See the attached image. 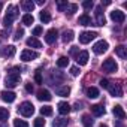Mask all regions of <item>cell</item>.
Segmentation results:
<instances>
[{"mask_svg": "<svg viewBox=\"0 0 127 127\" xmlns=\"http://www.w3.org/2000/svg\"><path fill=\"white\" fill-rule=\"evenodd\" d=\"M20 79H21L20 69H18V67H12V69H9L8 76H6V79H5V85H6V88H14V87H17L18 82H20Z\"/></svg>", "mask_w": 127, "mask_h": 127, "instance_id": "cell-1", "label": "cell"}, {"mask_svg": "<svg viewBox=\"0 0 127 127\" xmlns=\"http://www.w3.org/2000/svg\"><path fill=\"white\" fill-rule=\"evenodd\" d=\"M17 17H18V8L14 6V5H11V6L8 8L6 17H5V20H3V26H5V27H11V24L14 23V20H15Z\"/></svg>", "mask_w": 127, "mask_h": 127, "instance_id": "cell-2", "label": "cell"}, {"mask_svg": "<svg viewBox=\"0 0 127 127\" xmlns=\"http://www.w3.org/2000/svg\"><path fill=\"white\" fill-rule=\"evenodd\" d=\"M18 112L23 115V117H32L33 112H34V106L32 102H23L18 108Z\"/></svg>", "mask_w": 127, "mask_h": 127, "instance_id": "cell-3", "label": "cell"}, {"mask_svg": "<svg viewBox=\"0 0 127 127\" xmlns=\"http://www.w3.org/2000/svg\"><path fill=\"white\" fill-rule=\"evenodd\" d=\"M102 69H103L105 72H108V73H112V72H117V70H118V64L115 63L114 58H108V60L103 61Z\"/></svg>", "mask_w": 127, "mask_h": 127, "instance_id": "cell-4", "label": "cell"}, {"mask_svg": "<svg viewBox=\"0 0 127 127\" xmlns=\"http://www.w3.org/2000/svg\"><path fill=\"white\" fill-rule=\"evenodd\" d=\"M108 42L106 40H99V42H96L94 45H93V51H94V54H97V55H100V54H103V52H106L108 51Z\"/></svg>", "mask_w": 127, "mask_h": 127, "instance_id": "cell-5", "label": "cell"}, {"mask_svg": "<svg viewBox=\"0 0 127 127\" xmlns=\"http://www.w3.org/2000/svg\"><path fill=\"white\" fill-rule=\"evenodd\" d=\"M39 57V54L36 51H32V49H24L21 52V60L23 61H32V60H36Z\"/></svg>", "mask_w": 127, "mask_h": 127, "instance_id": "cell-6", "label": "cell"}, {"mask_svg": "<svg viewBox=\"0 0 127 127\" xmlns=\"http://www.w3.org/2000/svg\"><path fill=\"white\" fill-rule=\"evenodd\" d=\"M96 36H97V33H94V32H82V33L79 34V42L85 45V43L91 42Z\"/></svg>", "mask_w": 127, "mask_h": 127, "instance_id": "cell-7", "label": "cell"}, {"mask_svg": "<svg viewBox=\"0 0 127 127\" xmlns=\"http://www.w3.org/2000/svg\"><path fill=\"white\" fill-rule=\"evenodd\" d=\"M111 20H112L114 23H124L126 14H124L123 11H120V9H115V11L111 12Z\"/></svg>", "mask_w": 127, "mask_h": 127, "instance_id": "cell-8", "label": "cell"}, {"mask_svg": "<svg viewBox=\"0 0 127 127\" xmlns=\"http://www.w3.org/2000/svg\"><path fill=\"white\" fill-rule=\"evenodd\" d=\"M57 37H58V32H57L55 29H49V30L46 32V36H45V40H46V43H49V45H52V43H55V40H57Z\"/></svg>", "mask_w": 127, "mask_h": 127, "instance_id": "cell-9", "label": "cell"}, {"mask_svg": "<svg viewBox=\"0 0 127 127\" xmlns=\"http://www.w3.org/2000/svg\"><path fill=\"white\" fill-rule=\"evenodd\" d=\"M108 90H109L111 96H114V97H121L123 96V88L120 85H117V84H109Z\"/></svg>", "mask_w": 127, "mask_h": 127, "instance_id": "cell-10", "label": "cell"}, {"mask_svg": "<svg viewBox=\"0 0 127 127\" xmlns=\"http://www.w3.org/2000/svg\"><path fill=\"white\" fill-rule=\"evenodd\" d=\"M0 96H2V100L3 102H6V103H12L15 99H17V94L14 93V91H2V94H0Z\"/></svg>", "mask_w": 127, "mask_h": 127, "instance_id": "cell-11", "label": "cell"}, {"mask_svg": "<svg viewBox=\"0 0 127 127\" xmlns=\"http://www.w3.org/2000/svg\"><path fill=\"white\" fill-rule=\"evenodd\" d=\"M76 63L79 66H85L88 63V51H81L78 55H76Z\"/></svg>", "mask_w": 127, "mask_h": 127, "instance_id": "cell-12", "label": "cell"}, {"mask_svg": "<svg viewBox=\"0 0 127 127\" xmlns=\"http://www.w3.org/2000/svg\"><path fill=\"white\" fill-rule=\"evenodd\" d=\"M105 23H106V20L102 12V6H97L96 8V26H105Z\"/></svg>", "mask_w": 127, "mask_h": 127, "instance_id": "cell-13", "label": "cell"}, {"mask_svg": "<svg viewBox=\"0 0 127 127\" xmlns=\"http://www.w3.org/2000/svg\"><path fill=\"white\" fill-rule=\"evenodd\" d=\"M15 51H17V49H15L14 45H8V46H5V48L2 49V55H3L5 58H8V57L11 58V57L15 55Z\"/></svg>", "mask_w": 127, "mask_h": 127, "instance_id": "cell-14", "label": "cell"}, {"mask_svg": "<svg viewBox=\"0 0 127 127\" xmlns=\"http://www.w3.org/2000/svg\"><path fill=\"white\" fill-rule=\"evenodd\" d=\"M37 99L40 102H49L52 99V96H51V93L48 90H39L37 91Z\"/></svg>", "mask_w": 127, "mask_h": 127, "instance_id": "cell-15", "label": "cell"}, {"mask_svg": "<svg viewBox=\"0 0 127 127\" xmlns=\"http://www.w3.org/2000/svg\"><path fill=\"white\" fill-rule=\"evenodd\" d=\"M70 111H72V108H70V105L67 102H60L58 103V112L61 115H67Z\"/></svg>", "mask_w": 127, "mask_h": 127, "instance_id": "cell-16", "label": "cell"}, {"mask_svg": "<svg viewBox=\"0 0 127 127\" xmlns=\"http://www.w3.org/2000/svg\"><path fill=\"white\" fill-rule=\"evenodd\" d=\"M112 112H114L115 118H118V120H124L126 118V112H124L123 106H120V105H115L114 109H112Z\"/></svg>", "mask_w": 127, "mask_h": 127, "instance_id": "cell-17", "label": "cell"}, {"mask_svg": "<svg viewBox=\"0 0 127 127\" xmlns=\"http://www.w3.org/2000/svg\"><path fill=\"white\" fill-rule=\"evenodd\" d=\"M55 93L58 96H61V97H67L70 94V87H67V85H64V87H57Z\"/></svg>", "mask_w": 127, "mask_h": 127, "instance_id": "cell-18", "label": "cell"}, {"mask_svg": "<svg viewBox=\"0 0 127 127\" xmlns=\"http://www.w3.org/2000/svg\"><path fill=\"white\" fill-rule=\"evenodd\" d=\"M87 96H88L90 99H97V97L100 96L99 88H96V87H88V88H87Z\"/></svg>", "mask_w": 127, "mask_h": 127, "instance_id": "cell-19", "label": "cell"}, {"mask_svg": "<svg viewBox=\"0 0 127 127\" xmlns=\"http://www.w3.org/2000/svg\"><path fill=\"white\" fill-rule=\"evenodd\" d=\"M91 112L96 115V117H102L105 114V108L102 105H93L91 106Z\"/></svg>", "mask_w": 127, "mask_h": 127, "instance_id": "cell-20", "label": "cell"}, {"mask_svg": "<svg viewBox=\"0 0 127 127\" xmlns=\"http://www.w3.org/2000/svg\"><path fill=\"white\" fill-rule=\"evenodd\" d=\"M67 124H69V120L66 118H55L52 123L54 127H67Z\"/></svg>", "mask_w": 127, "mask_h": 127, "instance_id": "cell-21", "label": "cell"}, {"mask_svg": "<svg viewBox=\"0 0 127 127\" xmlns=\"http://www.w3.org/2000/svg\"><path fill=\"white\" fill-rule=\"evenodd\" d=\"M21 8L26 11V12H32L34 9V3L32 2V0H24V2L21 3Z\"/></svg>", "mask_w": 127, "mask_h": 127, "instance_id": "cell-22", "label": "cell"}, {"mask_svg": "<svg viewBox=\"0 0 127 127\" xmlns=\"http://www.w3.org/2000/svg\"><path fill=\"white\" fill-rule=\"evenodd\" d=\"M73 36H75V33L72 32V30H66L64 33H63V42H64V43H67V42H72L73 40Z\"/></svg>", "mask_w": 127, "mask_h": 127, "instance_id": "cell-23", "label": "cell"}, {"mask_svg": "<svg viewBox=\"0 0 127 127\" xmlns=\"http://www.w3.org/2000/svg\"><path fill=\"white\" fill-rule=\"evenodd\" d=\"M115 52H117V55H118L120 58H126V57H127V48H126L124 45L117 46V48H115Z\"/></svg>", "mask_w": 127, "mask_h": 127, "instance_id": "cell-24", "label": "cell"}, {"mask_svg": "<svg viewBox=\"0 0 127 127\" xmlns=\"http://www.w3.org/2000/svg\"><path fill=\"white\" fill-rule=\"evenodd\" d=\"M78 23H79L81 26H91V18H90V15L84 14V15H81V17H79Z\"/></svg>", "mask_w": 127, "mask_h": 127, "instance_id": "cell-25", "label": "cell"}, {"mask_svg": "<svg viewBox=\"0 0 127 127\" xmlns=\"http://www.w3.org/2000/svg\"><path fill=\"white\" fill-rule=\"evenodd\" d=\"M39 18H40V21H42L43 24H46V23L51 21V14H49L48 11H42L40 15H39Z\"/></svg>", "mask_w": 127, "mask_h": 127, "instance_id": "cell-26", "label": "cell"}, {"mask_svg": "<svg viewBox=\"0 0 127 127\" xmlns=\"http://www.w3.org/2000/svg\"><path fill=\"white\" fill-rule=\"evenodd\" d=\"M27 45L32 46V48H40V46H42V43H40L36 37H29V39H27Z\"/></svg>", "mask_w": 127, "mask_h": 127, "instance_id": "cell-27", "label": "cell"}, {"mask_svg": "<svg viewBox=\"0 0 127 127\" xmlns=\"http://www.w3.org/2000/svg\"><path fill=\"white\" fill-rule=\"evenodd\" d=\"M33 21H34V18H33L32 14H26V15L23 17V24H24V26H32Z\"/></svg>", "mask_w": 127, "mask_h": 127, "instance_id": "cell-28", "label": "cell"}, {"mask_svg": "<svg viewBox=\"0 0 127 127\" xmlns=\"http://www.w3.org/2000/svg\"><path fill=\"white\" fill-rule=\"evenodd\" d=\"M81 121H82L84 127H93V126H94V121H93V120H91V117H88V115H84Z\"/></svg>", "mask_w": 127, "mask_h": 127, "instance_id": "cell-29", "label": "cell"}, {"mask_svg": "<svg viewBox=\"0 0 127 127\" xmlns=\"http://www.w3.org/2000/svg\"><path fill=\"white\" fill-rule=\"evenodd\" d=\"M67 64H69V60H67V57H60L58 60H57V66L58 67H67Z\"/></svg>", "mask_w": 127, "mask_h": 127, "instance_id": "cell-30", "label": "cell"}, {"mask_svg": "<svg viewBox=\"0 0 127 127\" xmlns=\"http://www.w3.org/2000/svg\"><path fill=\"white\" fill-rule=\"evenodd\" d=\"M40 114L43 117H51L52 115V108L51 106H43V108H40Z\"/></svg>", "mask_w": 127, "mask_h": 127, "instance_id": "cell-31", "label": "cell"}, {"mask_svg": "<svg viewBox=\"0 0 127 127\" xmlns=\"http://www.w3.org/2000/svg\"><path fill=\"white\" fill-rule=\"evenodd\" d=\"M66 11H67V14H69V15H73V14L78 11V5H76V3H70V5H67Z\"/></svg>", "mask_w": 127, "mask_h": 127, "instance_id": "cell-32", "label": "cell"}, {"mask_svg": "<svg viewBox=\"0 0 127 127\" xmlns=\"http://www.w3.org/2000/svg\"><path fill=\"white\" fill-rule=\"evenodd\" d=\"M9 117V111L6 108H0V121H5Z\"/></svg>", "mask_w": 127, "mask_h": 127, "instance_id": "cell-33", "label": "cell"}, {"mask_svg": "<svg viewBox=\"0 0 127 127\" xmlns=\"http://www.w3.org/2000/svg\"><path fill=\"white\" fill-rule=\"evenodd\" d=\"M33 127H45V120H43L42 117L36 118V120H34V123H33Z\"/></svg>", "mask_w": 127, "mask_h": 127, "instance_id": "cell-34", "label": "cell"}, {"mask_svg": "<svg viewBox=\"0 0 127 127\" xmlns=\"http://www.w3.org/2000/svg\"><path fill=\"white\" fill-rule=\"evenodd\" d=\"M14 127H29L24 120H14Z\"/></svg>", "mask_w": 127, "mask_h": 127, "instance_id": "cell-35", "label": "cell"}, {"mask_svg": "<svg viewBox=\"0 0 127 127\" xmlns=\"http://www.w3.org/2000/svg\"><path fill=\"white\" fill-rule=\"evenodd\" d=\"M67 5H69L67 2H58L57 3V8H58V11H64L67 8Z\"/></svg>", "mask_w": 127, "mask_h": 127, "instance_id": "cell-36", "label": "cell"}, {"mask_svg": "<svg viewBox=\"0 0 127 127\" xmlns=\"http://www.w3.org/2000/svg\"><path fill=\"white\" fill-rule=\"evenodd\" d=\"M42 32H43V29H42L40 26H37V27H34V29H33V36L36 37V36H39V34H42Z\"/></svg>", "mask_w": 127, "mask_h": 127, "instance_id": "cell-37", "label": "cell"}, {"mask_svg": "<svg viewBox=\"0 0 127 127\" xmlns=\"http://www.w3.org/2000/svg\"><path fill=\"white\" fill-rule=\"evenodd\" d=\"M23 34H24V30H23V29H18V30L15 32L14 39H15V40H18V39H21V37H23Z\"/></svg>", "mask_w": 127, "mask_h": 127, "instance_id": "cell-38", "label": "cell"}, {"mask_svg": "<svg viewBox=\"0 0 127 127\" xmlns=\"http://www.w3.org/2000/svg\"><path fill=\"white\" fill-rule=\"evenodd\" d=\"M82 6L85 8V9H91L94 5H93V0H85V2L82 3Z\"/></svg>", "mask_w": 127, "mask_h": 127, "instance_id": "cell-39", "label": "cell"}, {"mask_svg": "<svg viewBox=\"0 0 127 127\" xmlns=\"http://www.w3.org/2000/svg\"><path fill=\"white\" fill-rule=\"evenodd\" d=\"M79 72H81V70H79V69H78L76 66H73V67H70V73H72L73 76H78V75H79Z\"/></svg>", "mask_w": 127, "mask_h": 127, "instance_id": "cell-40", "label": "cell"}, {"mask_svg": "<svg viewBox=\"0 0 127 127\" xmlns=\"http://www.w3.org/2000/svg\"><path fill=\"white\" fill-rule=\"evenodd\" d=\"M78 52H79V48L78 46H72L70 48V55H78Z\"/></svg>", "mask_w": 127, "mask_h": 127, "instance_id": "cell-41", "label": "cell"}, {"mask_svg": "<svg viewBox=\"0 0 127 127\" xmlns=\"http://www.w3.org/2000/svg\"><path fill=\"white\" fill-rule=\"evenodd\" d=\"M108 85H109L108 79H100V87H103V88H108Z\"/></svg>", "mask_w": 127, "mask_h": 127, "instance_id": "cell-42", "label": "cell"}, {"mask_svg": "<svg viewBox=\"0 0 127 127\" xmlns=\"http://www.w3.org/2000/svg\"><path fill=\"white\" fill-rule=\"evenodd\" d=\"M34 79H36V82H42V76H40V73L39 72H36V75H34Z\"/></svg>", "mask_w": 127, "mask_h": 127, "instance_id": "cell-43", "label": "cell"}, {"mask_svg": "<svg viewBox=\"0 0 127 127\" xmlns=\"http://www.w3.org/2000/svg\"><path fill=\"white\" fill-rule=\"evenodd\" d=\"M26 91L27 93H33V85L32 84H26Z\"/></svg>", "mask_w": 127, "mask_h": 127, "instance_id": "cell-44", "label": "cell"}, {"mask_svg": "<svg viewBox=\"0 0 127 127\" xmlns=\"http://www.w3.org/2000/svg\"><path fill=\"white\" fill-rule=\"evenodd\" d=\"M81 106H82L81 103H75V108H73V109H76V111H79V109H81Z\"/></svg>", "mask_w": 127, "mask_h": 127, "instance_id": "cell-45", "label": "cell"}, {"mask_svg": "<svg viewBox=\"0 0 127 127\" xmlns=\"http://www.w3.org/2000/svg\"><path fill=\"white\" fill-rule=\"evenodd\" d=\"M0 127H8V126L6 124H0Z\"/></svg>", "mask_w": 127, "mask_h": 127, "instance_id": "cell-46", "label": "cell"}, {"mask_svg": "<svg viewBox=\"0 0 127 127\" xmlns=\"http://www.w3.org/2000/svg\"><path fill=\"white\" fill-rule=\"evenodd\" d=\"M2 8H3V5H2V3H0V11H2Z\"/></svg>", "mask_w": 127, "mask_h": 127, "instance_id": "cell-47", "label": "cell"}]
</instances>
